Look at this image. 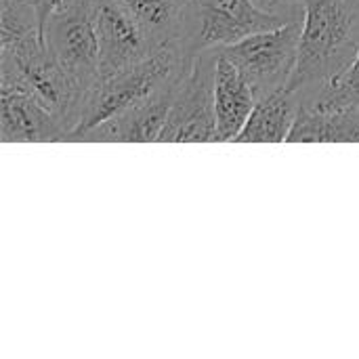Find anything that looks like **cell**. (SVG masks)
I'll list each match as a JSON object with an SVG mask.
<instances>
[{"label": "cell", "instance_id": "4fadbf2b", "mask_svg": "<svg viewBox=\"0 0 359 359\" xmlns=\"http://www.w3.org/2000/svg\"><path fill=\"white\" fill-rule=\"evenodd\" d=\"M301 99L286 86L259 97L248 122L238 135V143H284L299 118Z\"/></svg>", "mask_w": 359, "mask_h": 359}, {"label": "cell", "instance_id": "2e32d148", "mask_svg": "<svg viewBox=\"0 0 359 359\" xmlns=\"http://www.w3.org/2000/svg\"><path fill=\"white\" fill-rule=\"evenodd\" d=\"M255 2L269 13H280V15H286L290 19L303 15V6L299 0H255Z\"/></svg>", "mask_w": 359, "mask_h": 359}, {"label": "cell", "instance_id": "ba28073f", "mask_svg": "<svg viewBox=\"0 0 359 359\" xmlns=\"http://www.w3.org/2000/svg\"><path fill=\"white\" fill-rule=\"evenodd\" d=\"M0 139L2 143L67 141L69 133L36 97L19 72L0 59Z\"/></svg>", "mask_w": 359, "mask_h": 359}, {"label": "cell", "instance_id": "3957f363", "mask_svg": "<svg viewBox=\"0 0 359 359\" xmlns=\"http://www.w3.org/2000/svg\"><path fill=\"white\" fill-rule=\"evenodd\" d=\"M0 59L8 61L19 72L25 84L55 114L69 135L78 128L90 93L63 69L44 44L42 36L0 46Z\"/></svg>", "mask_w": 359, "mask_h": 359}, {"label": "cell", "instance_id": "e0dca14e", "mask_svg": "<svg viewBox=\"0 0 359 359\" xmlns=\"http://www.w3.org/2000/svg\"><path fill=\"white\" fill-rule=\"evenodd\" d=\"M65 0H34V6H36V13H38V21H40V32L44 29V23H46V19L50 17V13L59 6V4H63Z\"/></svg>", "mask_w": 359, "mask_h": 359}, {"label": "cell", "instance_id": "8fae6325", "mask_svg": "<svg viewBox=\"0 0 359 359\" xmlns=\"http://www.w3.org/2000/svg\"><path fill=\"white\" fill-rule=\"evenodd\" d=\"M217 50V76H215V114L219 141H236L248 122L259 95L240 72L219 48Z\"/></svg>", "mask_w": 359, "mask_h": 359}, {"label": "cell", "instance_id": "52a82bcc", "mask_svg": "<svg viewBox=\"0 0 359 359\" xmlns=\"http://www.w3.org/2000/svg\"><path fill=\"white\" fill-rule=\"evenodd\" d=\"M286 21L290 17L269 13L255 0H194L187 50L196 57L200 50L233 44Z\"/></svg>", "mask_w": 359, "mask_h": 359}, {"label": "cell", "instance_id": "30bf717a", "mask_svg": "<svg viewBox=\"0 0 359 359\" xmlns=\"http://www.w3.org/2000/svg\"><path fill=\"white\" fill-rule=\"evenodd\" d=\"M185 76L187 74L170 78L147 99H143L137 105L124 109L122 114L88 128L76 141H93V143H99V141H107V143L158 141Z\"/></svg>", "mask_w": 359, "mask_h": 359}, {"label": "cell", "instance_id": "9c48e42d", "mask_svg": "<svg viewBox=\"0 0 359 359\" xmlns=\"http://www.w3.org/2000/svg\"><path fill=\"white\" fill-rule=\"evenodd\" d=\"M93 15L101 48L99 80L111 78L156 53L143 27L120 0H93Z\"/></svg>", "mask_w": 359, "mask_h": 359}, {"label": "cell", "instance_id": "277c9868", "mask_svg": "<svg viewBox=\"0 0 359 359\" xmlns=\"http://www.w3.org/2000/svg\"><path fill=\"white\" fill-rule=\"evenodd\" d=\"M301 27L303 15L278 27L250 34L233 44L219 46V50L240 67L257 95L263 97L288 84L299 55Z\"/></svg>", "mask_w": 359, "mask_h": 359}, {"label": "cell", "instance_id": "9a60e30c", "mask_svg": "<svg viewBox=\"0 0 359 359\" xmlns=\"http://www.w3.org/2000/svg\"><path fill=\"white\" fill-rule=\"evenodd\" d=\"M301 105L316 111H343L359 107V48L351 65L339 78L324 84Z\"/></svg>", "mask_w": 359, "mask_h": 359}, {"label": "cell", "instance_id": "6da1fadb", "mask_svg": "<svg viewBox=\"0 0 359 359\" xmlns=\"http://www.w3.org/2000/svg\"><path fill=\"white\" fill-rule=\"evenodd\" d=\"M303 27L299 55L286 88L305 103L339 78L359 48V11L347 0H299Z\"/></svg>", "mask_w": 359, "mask_h": 359}, {"label": "cell", "instance_id": "5b68a950", "mask_svg": "<svg viewBox=\"0 0 359 359\" xmlns=\"http://www.w3.org/2000/svg\"><path fill=\"white\" fill-rule=\"evenodd\" d=\"M44 44L63 69L88 93L101 76V48L93 0H65L44 23Z\"/></svg>", "mask_w": 359, "mask_h": 359}, {"label": "cell", "instance_id": "7a4b0ae2", "mask_svg": "<svg viewBox=\"0 0 359 359\" xmlns=\"http://www.w3.org/2000/svg\"><path fill=\"white\" fill-rule=\"evenodd\" d=\"M194 59L196 57H191L179 44L162 46L156 53H151L145 61H141L111 78L99 80L86 99L82 120H80L78 128L69 135V141H76L88 128H93V126L122 114L124 109L137 105L139 101L147 99L170 78L187 74Z\"/></svg>", "mask_w": 359, "mask_h": 359}, {"label": "cell", "instance_id": "7c38bea8", "mask_svg": "<svg viewBox=\"0 0 359 359\" xmlns=\"http://www.w3.org/2000/svg\"><path fill=\"white\" fill-rule=\"evenodd\" d=\"M120 2L143 27L156 50L172 44H179L187 50L194 0H120Z\"/></svg>", "mask_w": 359, "mask_h": 359}, {"label": "cell", "instance_id": "ac0fdd59", "mask_svg": "<svg viewBox=\"0 0 359 359\" xmlns=\"http://www.w3.org/2000/svg\"><path fill=\"white\" fill-rule=\"evenodd\" d=\"M347 2H349V4H353V6L359 11V0H347Z\"/></svg>", "mask_w": 359, "mask_h": 359}, {"label": "cell", "instance_id": "5bb4252c", "mask_svg": "<svg viewBox=\"0 0 359 359\" xmlns=\"http://www.w3.org/2000/svg\"><path fill=\"white\" fill-rule=\"evenodd\" d=\"M290 143H359V107L316 111L301 105L288 137Z\"/></svg>", "mask_w": 359, "mask_h": 359}, {"label": "cell", "instance_id": "8992f818", "mask_svg": "<svg viewBox=\"0 0 359 359\" xmlns=\"http://www.w3.org/2000/svg\"><path fill=\"white\" fill-rule=\"evenodd\" d=\"M217 50H200L177 93L158 143H215L219 141L215 114Z\"/></svg>", "mask_w": 359, "mask_h": 359}]
</instances>
